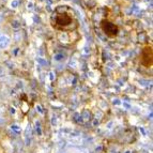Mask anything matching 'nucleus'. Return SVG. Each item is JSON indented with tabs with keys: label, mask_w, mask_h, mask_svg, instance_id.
<instances>
[{
	"label": "nucleus",
	"mask_w": 153,
	"mask_h": 153,
	"mask_svg": "<svg viewBox=\"0 0 153 153\" xmlns=\"http://www.w3.org/2000/svg\"><path fill=\"white\" fill-rule=\"evenodd\" d=\"M100 29L103 33L105 34V36L109 40H115L118 36H120L122 27L116 21H114L111 17L106 16V17L102 18L100 22Z\"/></svg>",
	"instance_id": "f03ea898"
},
{
	"label": "nucleus",
	"mask_w": 153,
	"mask_h": 153,
	"mask_svg": "<svg viewBox=\"0 0 153 153\" xmlns=\"http://www.w3.org/2000/svg\"><path fill=\"white\" fill-rule=\"evenodd\" d=\"M153 51L152 45L151 44H146L140 51V58H139V63L143 68L146 69H151L153 63Z\"/></svg>",
	"instance_id": "7ed1b4c3"
},
{
	"label": "nucleus",
	"mask_w": 153,
	"mask_h": 153,
	"mask_svg": "<svg viewBox=\"0 0 153 153\" xmlns=\"http://www.w3.org/2000/svg\"><path fill=\"white\" fill-rule=\"evenodd\" d=\"M51 27L60 33L75 32L79 28V22L75 11L69 5H59L51 16Z\"/></svg>",
	"instance_id": "f257e3e1"
}]
</instances>
